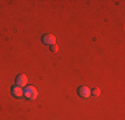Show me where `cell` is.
I'll return each instance as SVG.
<instances>
[{
	"label": "cell",
	"mask_w": 125,
	"mask_h": 120,
	"mask_svg": "<svg viewBox=\"0 0 125 120\" xmlns=\"http://www.w3.org/2000/svg\"><path fill=\"white\" fill-rule=\"evenodd\" d=\"M49 48H51V51H52V52H57V49H59V47L56 46V44H52Z\"/></svg>",
	"instance_id": "obj_7"
},
{
	"label": "cell",
	"mask_w": 125,
	"mask_h": 120,
	"mask_svg": "<svg viewBox=\"0 0 125 120\" xmlns=\"http://www.w3.org/2000/svg\"><path fill=\"white\" fill-rule=\"evenodd\" d=\"M91 95H93V96H100V89L99 88H93L91 91Z\"/></svg>",
	"instance_id": "obj_6"
},
{
	"label": "cell",
	"mask_w": 125,
	"mask_h": 120,
	"mask_svg": "<svg viewBox=\"0 0 125 120\" xmlns=\"http://www.w3.org/2000/svg\"><path fill=\"white\" fill-rule=\"evenodd\" d=\"M77 95H79L80 97H83V99H88L89 96H91V89H89L88 87H85V85H81V87L77 88Z\"/></svg>",
	"instance_id": "obj_2"
},
{
	"label": "cell",
	"mask_w": 125,
	"mask_h": 120,
	"mask_svg": "<svg viewBox=\"0 0 125 120\" xmlns=\"http://www.w3.org/2000/svg\"><path fill=\"white\" fill-rule=\"evenodd\" d=\"M41 41H43L44 44H47V46H52V44L56 43V37L53 35H44L43 37H41Z\"/></svg>",
	"instance_id": "obj_5"
},
{
	"label": "cell",
	"mask_w": 125,
	"mask_h": 120,
	"mask_svg": "<svg viewBox=\"0 0 125 120\" xmlns=\"http://www.w3.org/2000/svg\"><path fill=\"white\" fill-rule=\"evenodd\" d=\"M11 95H12L13 97H21V96H24L23 95V88L15 84V85L11 87Z\"/></svg>",
	"instance_id": "obj_3"
},
{
	"label": "cell",
	"mask_w": 125,
	"mask_h": 120,
	"mask_svg": "<svg viewBox=\"0 0 125 120\" xmlns=\"http://www.w3.org/2000/svg\"><path fill=\"white\" fill-rule=\"evenodd\" d=\"M23 95H24L27 99H29V100H35V99L37 97V89L35 88L33 85L25 87V88L23 89Z\"/></svg>",
	"instance_id": "obj_1"
},
{
	"label": "cell",
	"mask_w": 125,
	"mask_h": 120,
	"mask_svg": "<svg viewBox=\"0 0 125 120\" xmlns=\"http://www.w3.org/2000/svg\"><path fill=\"white\" fill-rule=\"evenodd\" d=\"M27 82H28V77L25 76V75H19V76H16V80H15V83H16V85H19V87H24L27 85Z\"/></svg>",
	"instance_id": "obj_4"
}]
</instances>
